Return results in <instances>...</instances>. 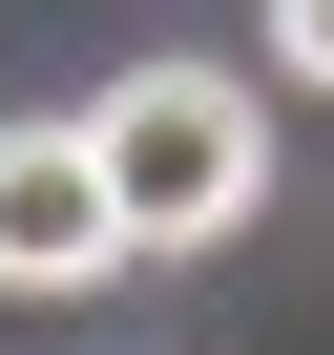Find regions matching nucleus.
<instances>
[{
    "label": "nucleus",
    "instance_id": "obj_1",
    "mask_svg": "<svg viewBox=\"0 0 334 355\" xmlns=\"http://www.w3.org/2000/svg\"><path fill=\"white\" fill-rule=\"evenodd\" d=\"M84 146H105V189H125V251H230L272 209V105L230 63H125L84 105Z\"/></svg>",
    "mask_w": 334,
    "mask_h": 355
},
{
    "label": "nucleus",
    "instance_id": "obj_3",
    "mask_svg": "<svg viewBox=\"0 0 334 355\" xmlns=\"http://www.w3.org/2000/svg\"><path fill=\"white\" fill-rule=\"evenodd\" d=\"M272 63H292V84L334 105V0H272Z\"/></svg>",
    "mask_w": 334,
    "mask_h": 355
},
{
    "label": "nucleus",
    "instance_id": "obj_2",
    "mask_svg": "<svg viewBox=\"0 0 334 355\" xmlns=\"http://www.w3.org/2000/svg\"><path fill=\"white\" fill-rule=\"evenodd\" d=\"M125 272V189L84 125H0V293H84Z\"/></svg>",
    "mask_w": 334,
    "mask_h": 355
}]
</instances>
